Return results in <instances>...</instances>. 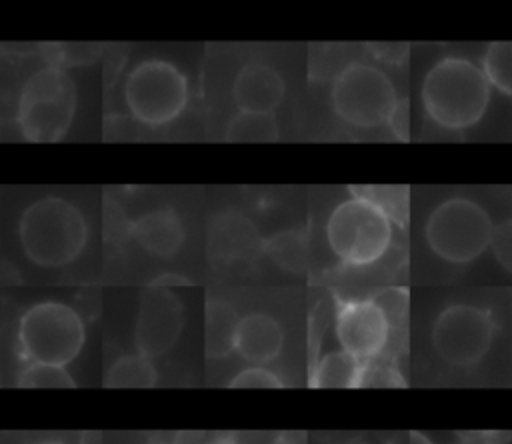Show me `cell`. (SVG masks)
Instances as JSON below:
<instances>
[{"label":"cell","mask_w":512,"mask_h":444,"mask_svg":"<svg viewBox=\"0 0 512 444\" xmlns=\"http://www.w3.org/2000/svg\"><path fill=\"white\" fill-rule=\"evenodd\" d=\"M492 86L482 70L464 56H444L422 80L426 116L446 130H466L478 124L490 104Z\"/></svg>","instance_id":"obj_1"},{"label":"cell","mask_w":512,"mask_h":444,"mask_svg":"<svg viewBox=\"0 0 512 444\" xmlns=\"http://www.w3.org/2000/svg\"><path fill=\"white\" fill-rule=\"evenodd\" d=\"M18 240L28 260L44 268H60L82 254L88 240V224L70 200L44 196L20 214Z\"/></svg>","instance_id":"obj_2"},{"label":"cell","mask_w":512,"mask_h":444,"mask_svg":"<svg viewBox=\"0 0 512 444\" xmlns=\"http://www.w3.org/2000/svg\"><path fill=\"white\" fill-rule=\"evenodd\" d=\"M76 84L58 66L36 70L22 86L16 122L30 142H56L68 132L76 114Z\"/></svg>","instance_id":"obj_3"},{"label":"cell","mask_w":512,"mask_h":444,"mask_svg":"<svg viewBox=\"0 0 512 444\" xmlns=\"http://www.w3.org/2000/svg\"><path fill=\"white\" fill-rule=\"evenodd\" d=\"M392 218L370 200L350 196L334 206L326 220V240L346 266H370L390 248Z\"/></svg>","instance_id":"obj_4"},{"label":"cell","mask_w":512,"mask_h":444,"mask_svg":"<svg viewBox=\"0 0 512 444\" xmlns=\"http://www.w3.org/2000/svg\"><path fill=\"white\" fill-rule=\"evenodd\" d=\"M84 340L80 314L64 302H38L18 322V348L28 364L66 368L80 354Z\"/></svg>","instance_id":"obj_5"},{"label":"cell","mask_w":512,"mask_h":444,"mask_svg":"<svg viewBox=\"0 0 512 444\" xmlns=\"http://www.w3.org/2000/svg\"><path fill=\"white\" fill-rule=\"evenodd\" d=\"M492 232L494 222L484 206L464 196L442 200L424 224L428 248L452 264L476 260L490 246Z\"/></svg>","instance_id":"obj_6"},{"label":"cell","mask_w":512,"mask_h":444,"mask_svg":"<svg viewBox=\"0 0 512 444\" xmlns=\"http://www.w3.org/2000/svg\"><path fill=\"white\" fill-rule=\"evenodd\" d=\"M330 102L336 116L356 128L390 124L400 104L390 76L366 62L348 64L336 74Z\"/></svg>","instance_id":"obj_7"},{"label":"cell","mask_w":512,"mask_h":444,"mask_svg":"<svg viewBox=\"0 0 512 444\" xmlns=\"http://www.w3.org/2000/svg\"><path fill=\"white\" fill-rule=\"evenodd\" d=\"M496 322L488 308L454 302L444 306L430 328V344L436 356L450 368L478 366L492 348Z\"/></svg>","instance_id":"obj_8"},{"label":"cell","mask_w":512,"mask_h":444,"mask_svg":"<svg viewBox=\"0 0 512 444\" xmlns=\"http://www.w3.org/2000/svg\"><path fill=\"white\" fill-rule=\"evenodd\" d=\"M124 100L138 122L146 126H164L178 118L186 108L188 78L168 60H142L126 78Z\"/></svg>","instance_id":"obj_9"},{"label":"cell","mask_w":512,"mask_h":444,"mask_svg":"<svg viewBox=\"0 0 512 444\" xmlns=\"http://www.w3.org/2000/svg\"><path fill=\"white\" fill-rule=\"evenodd\" d=\"M394 314L400 308L380 298L342 300L334 318L340 348L362 362H382L396 332Z\"/></svg>","instance_id":"obj_10"},{"label":"cell","mask_w":512,"mask_h":444,"mask_svg":"<svg viewBox=\"0 0 512 444\" xmlns=\"http://www.w3.org/2000/svg\"><path fill=\"white\" fill-rule=\"evenodd\" d=\"M184 326V306L170 288L154 286L142 294L134 342L140 354L154 358L174 348Z\"/></svg>","instance_id":"obj_11"},{"label":"cell","mask_w":512,"mask_h":444,"mask_svg":"<svg viewBox=\"0 0 512 444\" xmlns=\"http://www.w3.org/2000/svg\"><path fill=\"white\" fill-rule=\"evenodd\" d=\"M256 226L250 218L236 210L214 216L208 232V254L214 264L232 266L238 262H250L264 250Z\"/></svg>","instance_id":"obj_12"},{"label":"cell","mask_w":512,"mask_h":444,"mask_svg":"<svg viewBox=\"0 0 512 444\" xmlns=\"http://www.w3.org/2000/svg\"><path fill=\"white\" fill-rule=\"evenodd\" d=\"M286 92L284 78L268 64H246L238 70L232 96L242 112L274 114Z\"/></svg>","instance_id":"obj_13"},{"label":"cell","mask_w":512,"mask_h":444,"mask_svg":"<svg viewBox=\"0 0 512 444\" xmlns=\"http://www.w3.org/2000/svg\"><path fill=\"white\" fill-rule=\"evenodd\" d=\"M284 330L280 322L266 312H248L238 320L234 350L248 362L266 364L280 356Z\"/></svg>","instance_id":"obj_14"},{"label":"cell","mask_w":512,"mask_h":444,"mask_svg":"<svg viewBox=\"0 0 512 444\" xmlns=\"http://www.w3.org/2000/svg\"><path fill=\"white\" fill-rule=\"evenodd\" d=\"M132 236L150 254L172 258L184 244L186 232L180 216L170 208L142 214L132 224Z\"/></svg>","instance_id":"obj_15"},{"label":"cell","mask_w":512,"mask_h":444,"mask_svg":"<svg viewBox=\"0 0 512 444\" xmlns=\"http://www.w3.org/2000/svg\"><path fill=\"white\" fill-rule=\"evenodd\" d=\"M366 362L340 350L326 352L312 368V388H364Z\"/></svg>","instance_id":"obj_16"},{"label":"cell","mask_w":512,"mask_h":444,"mask_svg":"<svg viewBox=\"0 0 512 444\" xmlns=\"http://www.w3.org/2000/svg\"><path fill=\"white\" fill-rule=\"evenodd\" d=\"M238 316L224 300H210L206 306L204 346L210 358H224L234 350Z\"/></svg>","instance_id":"obj_17"},{"label":"cell","mask_w":512,"mask_h":444,"mask_svg":"<svg viewBox=\"0 0 512 444\" xmlns=\"http://www.w3.org/2000/svg\"><path fill=\"white\" fill-rule=\"evenodd\" d=\"M158 372L152 360L140 352L120 356L106 372L104 384L108 388H152Z\"/></svg>","instance_id":"obj_18"},{"label":"cell","mask_w":512,"mask_h":444,"mask_svg":"<svg viewBox=\"0 0 512 444\" xmlns=\"http://www.w3.org/2000/svg\"><path fill=\"white\" fill-rule=\"evenodd\" d=\"M230 142H272L278 138V122L274 114L238 112L226 124Z\"/></svg>","instance_id":"obj_19"},{"label":"cell","mask_w":512,"mask_h":444,"mask_svg":"<svg viewBox=\"0 0 512 444\" xmlns=\"http://www.w3.org/2000/svg\"><path fill=\"white\" fill-rule=\"evenodd\" d=\"M352 196L370 200L384 210L392 222L404 224L408 218V188L406 186H352Z\"/></svg>","instance_id":"obj_20"},{"label":"cell","mask_w":512,"mask_h":444,"mask_svg":"<svg viewBox=\"0 0 512 444\" xmlns=\"http://www.w3.org/2000/svg\"><path fill=\"white\" fill-rule=\"evenodd\" d=\"M264 250L272 256L276 264L288 270H302L306 266V236L300 230H286L272 236Z\"/></svg>","instance_id":"obj_21"},{"label":"cell","mask_w":512,"mask_h":444,"mask_svg":"<svg viewBox=\"0 0 512 444\" xmlns=\"http://www.w3.org/2000/svg\"><path fill=\"white\" fill-rule=\"evenodd\" d=\"M482 70L490 86H496L500 92L512 96V44H490L482 62Z\"/></svg>","instance_id":"obj_22"},{"label":"cell","mask_w":512,"mask_h":444,"mask_svg":"<svg viewBox=\"0 0 512 444\" xmlns=\"http://www.w3.org/2000/svg\"><path fill=\"white\" fill-rule=\"evenodd\" d=\"M22 388H74L76 382L64 366L52 364H28L20 376Z\"/></svg>","instance_id":"obj_23"},{"label":"cell","mask_w":512,"mask_h":444,"mask_svg":"<svg viewBox=\"0 0 512 444\" xmlns=\"http://www.w3.org/2000/svg\"><path fill=\"white\" fill-rule=\"evenodd\" d=\"M228 386L236 388V390H248V388L272 390V388H282L284 382L280 380L278 374H274L272 370H268L264 366H250V368H244L242 372H238L230 380Z\"/></svg>","instance_id":"obj_24"},{"label":"cell","mask_w":512,"mask_h":444,"mask_svg":"<svg viewBox=\"0 0 512 444\" xmlns=\"http://www.w3.org/2000/svg\"><path fill=\"white\" fill-rule=\"evenodd\" d=\"M490 248L494 258L500 262V266H504L506 270H512V222L510 220L494 226Z\"/></svg>","instance_id":"obj_25"},{"label":"cell","mask_w":512,"mask_h":444,"mask_svg":"<svg viewBox=\"0 0 512 444\" xmlns=\"http://www.w3.org/2000/svg\"><path fill=\"white\" fill-rule=\"evenodd\" d=\"M460 436H462V442H468V444H506L512 438L510 432H496V430L464 432Z\"/></svg>","instance_id":"obj_26"},{"label":"cell","mask_w":512,"mask_h":444,"mask_svg":"<svg viewBox=\"0 0 512 444\" xmlns=\"http://www.w3.org/2000/svg\"><path fill=\"white\" fill-rule=\"evenodd\" d=\"M174 444H202V434L196 432H182L176 436Z\"/></svg>","instance_id":"obj_27"},{"label":"cell","mask_w":512,"mask_h":444,"mask_svg":"<svg viewBox=\"0 0 512 444\" xmlns=\"http://www.w3.org/2000/svg\"><path fill=\"white\" fill-rule=\"evenodd\" d=\"M408 444H434L424 432H410L408 434Z\"/></svg>","instance_id":"obj_28"},{"label":"cell","mask_w":512,"mask_h":444,"mask_svg":"<svg viewBox=\"0 0 512 444\" xmlns=\"http://www.w3.org/2000/svg\"><path fill=\"white\" fill-rule=\"evenodd\" d=\"M206 444H238L234 436H228V434H222V436H216L214 440L206 442Z\"/></svg>","instance_id":"obj_29"},{"label":"cell","mask_w":512,"mask_h":444,"mask_svg":"<svg viewBox=\"0 0 512 444\" xmlns=\"http://www.w3.org/2000/svg\"><path fill=\"white\" fill-rule=\"evenodd\" d=\"M32 444H64L62 440H52V438H46V440H38V442H32Z\"/></svg>","instance_id":"obj_30"},{"label":"cell","mask_w":512,"mask_h":444,"mask_svg":"<svg viewBox=\"0 0 512 444\" xmlns=\"http://www.w3.org/2000/svg\"><path fill=\"white\" fill-rule=\"evenodd\" d=\"M142 444H174V442H164V440H148V442H142Z\"/></svg>","instance_id":"obj_31"},{"label":"cell","mask_w":512,"mask_h":444,"mask_svg":"<svg viewBox=\"0 0 512 444\" xmlns=\"http://www.w3.org/2000/svg\"><path fill=\"white\" fill-rule=\"evenodd\" d=\"M510 352H512V308H510Z\"/></svg>","instance_id":"obj_32"},{"label":"cell","mask_w":512,"mask_h":444,"mask_svg":"<svg viewBox=\"0 0 512 444\" xmlns=\"http://www.w3.org/2000/svg\"><path fill=\"white\" fill-rule=\"evenodd\" d=\"M346 444H370V442H364V440H352V442H346Z\"/></svg>","instance_id":"obj_33"},{"label":"cell","mask_w":512,"mask_h":444,"mask_svg":"<svg viewBox=\"0 0 512 444\" xmlns=\"http://www.w3.org/2000/svg\"><path fill=\"white\" fill-rule=\"evenodd\" d=\"M456 444H468V442H456Z\"/></svg>","instance_id":"obj_34"}]
</instances>
